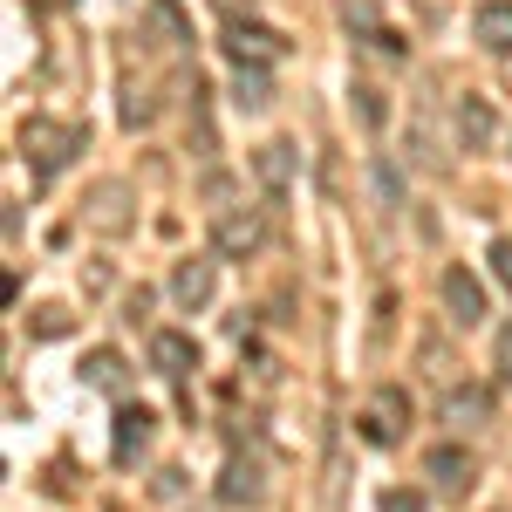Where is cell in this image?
Segmentation results:
<instances>
[{
	"instance_id": "cell-17",
	"label": "cell",
	"mask_w": 512,
	"mask_h": 512,
	"mask_svg": "<svg viewBox=\"0 0 512 512\" xmlns=\"http://www.w3.org/2000/svg\"><path fill=\"white\" fill-rule=\"evenodd\" d=\"M233 103H239V110H267V103H274L267 69H239V76H233Z\"/></svg>"
},
{
	"instance_id": "cell-9",
	"label": "cell",
	"mask_w": 512,
	"mask_h": 512,
	"mask_svg": "<svg viewBox=\"0 0 512 512\" xmlns=\"http://www.w3.org/2000/svg\"><path fill=\"white\" fill-rule=\"evenodd\" d=\"M82 219H89L96 233H130V219H137V212H130V185H117V178H110V185H96Z\"/></svg>"
},
{
	"instance_id": "cell-19",
	"label": "cell",
	"mask_w": 512,
	"mask_h": 512,
	"mask_svg": "<svg viewBox=\"0 0 512 512\" xmlns=\"http://www.w3.org/2000/svg\"><path fill=\"white\" fill-rule=\"evenodd\" d=\"M383 512H431V499L410 492V485H390V492H383Z\"/></svg>"
},
{
	"instance_id": "cell-7",
	"label": "cell",
	"mask_w": 512,
	"mask_h": 512,
	"mask_svg": "<svg viewBox=\"0 0 512 512\" xmlns=\"http://www.w3.org/2000/svg\"><path fill=\"white\" fill-rule=\"evenodd\" d=\"M437 417H444L451 431L492 424V390H485V383H451V390H444V403H437Z\"/></svg>"
},
{
	"instance_id": "cell-10",
	"label": "cell",
	"mask_w": 512,
	"mask_h": 512,
	"mask_svg": "<svg viewBox=\"0 0 512 512\" xmlns=\"http://www.w3.org/2000/svg\"><path fill=\"white\" fill-rule=\"evenodd\" d=\"M451 130H458V144H465V151H485V144H492V130H499V117H492V103H485V96H458Z\"/></svg>"
},
{
	"instance_id": "cell-18",
	"label": "cell",
	"mask_w": 512,
	"mask_h": 512,
	"mask_svg": "<svg viewBox=\"0 0 512 512\" xmlns=\"http://www.w3.org/2000/svg\"><path fill=\"white\" fill-rule=\"evenodd\" d=\"M355 117L369 123V130H383V117H390V103H383V89H376V82H355Z\"/></svg>"
},
{
	"instance_id": "cell-15",
	"label": "cell",
	"mask_w": 512,
	"mask_h": 512,
	"mask_svg": "<svg viewBox=\"0 0 512 512\" xmlns=\"http://www.w3.org/2000/svg\"><path fill=\"white\" fill-rule=\"evenodd\" d=\"M219 499H226V506H253V499H260V465H253V458H226V478H219Z\"/></svg>"
},
{
	"instance_id": "cell-2",
	"label": "cell",
	"mask_w": 512,
	"mask_h": 512,
	"mask_svg": "<svg viewBox=\"0 0 512 512\" xmlns=\"http://www.w3.org/2000/svg\"><path fill=\"white\" fill-rule=\"evenodd\" d=\"M403 424H410V396L396 390H376L369 403H362V417H355V431H362V444H376V451H390V444H403Z\"/></svg>"
},
{
	"instance_id": "cell-11",
	"label": "cell",
	"mask_w": 512,
	"mask_h": 512,
	"mask_svg": "<svg viewBox=\"0 0 512 512\" xmlns=\"http://www.w3.org/2000/svg\"><path fill=\"white\" fill-rule=\"evenodd\" d=\"M212 287H219L212 260H178V274H171V301H178L185 315H198V308L212 301Z\"/></svg>"
},
{
	"instance_id": "cell-20",
	"label": "cell",
	"mask_w": 512,
	"mask_h": 512,
	"mask_svg": "<svg viewBox=\"0 0 512 512\" xmlns=\"http://www.w3.org/2000/svg\"><path fill=\"white\" fill-rule=\"evenodd\" d=\"M485 260H492V274H499V287L512 294V239H492V253H485Z\"/></svg>"
},
{
	"instance_id": "cell-12",
	"label": "cell",
	"mask_w": 512,
	"mask_h": 512,
	"mask_svg": "<svg viewBox=\"0 0 512 512\" xmlns=\"http://www.w3.org/2000/svg\"><path fill=\"white\" fill-rule=\"evenodd\" d=\"M110 424H117V431H110V444H117V458H123V465H130V458H137L144 444H151V431H158V417H151L144 403H123Z\"/></svg>"
},
{
	"instance_id": "cell-14",
	"label": "cell",
	"mask_w": 512,
	"mask_h": 512,
	"mask_svg": "<svg viewBox=\"0 0 512 512\" xmlns=\"http://www.w3.org/2000/svg\"><path fill=\"white\" fill-rule=\"evenodd\" d=\"M472 35L492 48V55H512V0H485L472 21Z\"/></svg>"
},
{
	"instance_id": "cell-13",
	"label": "cell",
	"mask_w": 512,
	"mask_h": 512,
	"mask_svg": "<svg viewBox=\"0 0 512 512\" xmlns=\"http://www.w3.org/2000/svg\"><path fill=\"white\" fill-rule=\"evenodd\" d=\"M82 383L103 390V396H117L123 383H130V362H123L117 349H89V355H82Z\"/></svg>"
},
{
	"instance_id": "cell-4",
	"label": "cell",
	"mask_w": 512,
	"mask_h": 512,
	"mask_svg": "<svg viewBox=\"0 0 512 512\" xmlns=\"http://www.w3.org/2000/svg\"><path fill=\"white\" fill-rule=\"evenodd\" d=\"M226 55H233V69H267L287 55V35L280 28H260V21H233L226 28Z\"/></svg>"
},
{
	"instance_id": "cell-5",
	"label": "cell",
	"mask_w": 512,
	"mask_h": 512,
	"mask_svg": "<svg viewBox=\"0 0 512 512\" xmlns=\"http://www.w3.org/2000/svg\"><path fill=\"white\" fill-rule=\"evenodd\" d=\"M437 294H444V315L458 321V328H478V321H485V287H478V274H465V267H444Z\"/></svg>"
},
{
	"instance_id": "cell-1",
	"label": "cell",
	"mask_w": 512,
	"mask_h": 512,
	"mask_svg": "<svg viewBox=\"0 0 512 512\" xmlns=\"http://www.w3.org/2000/svg\"><path fill=\"white\" fill-rule=\"evenodd\" d=\"M14 144H21V158L35 164V171H62L82 151V130L76 123H55V117H28L14 130Z\"/></svg>"
},
{
	"instance_id": "cell-16",
	"label": "cell",
	"mask_w": 512,
	"mask_h": 512,
	"mask_svg": "<svg viewBox=\"0 0 512 512\" xmlns=\"http://www.w3.org/2000/svg\"><path fill=\"white\" fill-rule=\"evenodd\" d=\"M260 178H267V185H274V192H287V185H294V144H287V137H274V144H260Z\"/></svg>"
},
{
	"instance_id": "cell-21",
	"label": "cell",
	"mask_w": 512,
	"mask_h": 512,
	"mask_svg": "<svg viewBox=\"0 0 512 512\" xmlns=\"http://www.w3.org/2000/svg\"><path fill=\"white\" fill-rule=\"evenodd\" d=\"M492 369H499V376L512 383V321L499 328V335H492Z\"/></svg>"
},
{
	"instance_id": "cell-8",
	"label": "cell",
	"mask_w": 512,
	"mask_h": 512,
	"mask_svg": "<svg viewBox=\"0 0 512 512\" xmlns=\"http://www.w3.org/2000/svg\"><path fill=\"white\" fill-rule=\"evenodd\" d=\"M424 478H437V492H472L478 458L465 444H437V451H424Z\"/></svg>"
},
{
	"instance_id": "cell-3",
	"label": "cell",
	"mask_w": 512,
	"mask_h": 512,
	"mask_svg": "<svg viewBox=\"0 0 512 512\" xmlns=\"http://www.w3.org/2000/svg\"><path fill=\"white\" fill-rule=\"evenodd\" d=\"M260 246H267V219H260L253 205L219 212V226H212V253H219V260H253Z\"/></svg>"
},
{
	"instance_id": "cell-22",
	"label": "cell",
	"mask_w": 512,
	"mask_h": 512,
	"mask_svg": "<svg viewBox=\"0 0 512 512\" xmlns=\"http://www.w3.org/2000/svg\"><path fill=\"white\" fill-rule=\"evenodd\" d=\"M35 335H41V342H55V335H69V315H62V308H41V315H35Z\"/></svg>"
},
{
	"instance_id": "cell-6",
	"label": "cell",
	"mask_w": 512,
	"mask_h": 512,
	"mask_svg": "<svg viewBox=\"0 0 512 512\" xmlns=\"http://www.w3.org/2000/svg\"><path fill=\"white\" fill-rule=\"evenodd\" d=\"M151 369H158L164 383H185L198 369V342L185 328H158V335H151Z\"/></svg>"
}]
</instances>
